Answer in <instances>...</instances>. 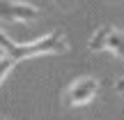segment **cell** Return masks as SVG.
Segmentation results:
<instances>
[{
    "label": "cell",
    "instance_id": "5",
    "mask_svg": "<svg viewBox=\"0 0 124 120\" xmlns=\"http://www.w3.org/2000/svg\"><path fill=\"white\" fill-rule=\"evenodd\" d=\"M53 5H55V7H60V9H71L76 5V0H53Z\"/></svg>",
    "mask_w": 124,
    "mask_h": 120
},
{
    "label": "cell",
    "instance_id": "1",
    "mask_svg": "<svg viewBox=\"0 0 124 120\" xmlns=\"http://www.w3.org/2000/svg\"><path fill=\"white\" fill-rule=\"evenodd\" d=\"M99 92V79L85 74V76H78L76 81H71L69 85L64 88L62 92V104L67 109H78V106H85L90 104Z\"/></svg>",
    "mask_w": 124,
    "mask_h": 120
},
{
    "label": "cell",
    "instance_id": "7",
    "mask_svg": "<svg viewBox=\"0 0 124 120\" xmlns=\"http://www.w3.org/2000/svg\"><path fill=\"white\" fill-rule=\"evenodd\" d=\"M108 2H124V0H108Z\"/></svg>",
    "mask_w": 124,
    "mask_h": 120
},
{
    "label": "cell",
    "instance_id": "3",
    "mask_svg": "<svg viewBox=\"0 0 124 120\" xmlns=\"http://www.w3.org/2000/svg\"><path fill=\"white\" fill-rule=\"evenodd\" d=\"M41 16V9L23 0H0V21H23L30 23Z\"/></svg>",
    "mask_w": 124,
    "mask_h": 120
},
{
    "label": "cell",
    "instance_id": "6",
    "mask_svg": "<svg viewBox=\"0 0 124 120\" xmlns=\"http://www.w3.org/2000/svg\"><path fill=\"white\" fill-rule=\"evenodd\" d=\"M113 88H115V92L120 95V97H124V76L120 81H115V85H113Z\"/></svg>",
    "mask_w": 124,
    "mask_h": 120
},
{
    "label": "cell",
    "instance_id": "4",
    "mask_svg": "<svg viewBox=\"0 0 124 120\" xmlns=\"http://www.w3.org/2000/svg\"><path fill=\"white\" fill-rule=\"evenodd\" d=\"M16 65V60L12 58V55H7L5 51H0V83L5 81V76L12 72V67Z\"/></svg>",
    "mask_w": 124,
    "mask_h": 120
},
{
    "label": "cell",
    "instance_id": "2",
    "mask_svg": "<svg viewBox=\"0 0 124 120\" xmlns=\"http://www.w3.org/2000/svg\"><path fill=\"white\" fill-rule=\"evenodd\" d=\"M90 51H110L124 60V30L115 26H101L87 42Z\"/></svg>",
    "mask_w": 124,
    "mask_h": 120
}]
</instances>
